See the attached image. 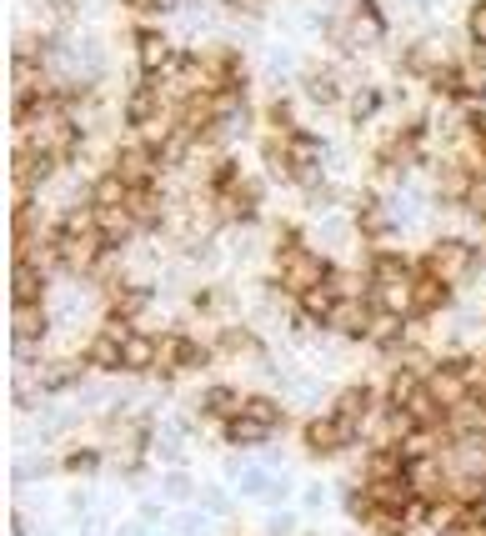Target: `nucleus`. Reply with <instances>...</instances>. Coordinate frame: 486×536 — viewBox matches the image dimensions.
<instances>
[{"instance_id": "1", "label": "nucleus", "mask_w": 486, "mask_h": 536, "mask_svg": "<svg viewBox=\"0 0 486 536\" xmlns=\"http://www.w3.org/2000/svg\"><path fill=\"white\" fill-rule=\"evenodd\" d=\"M431 126H436V121H431L426 111L396 121V126L376 141V151H371V186H376V181H396V176H406V171H416V166H431V156H426Z\"/></svg>"}, {"instance_id": "2", "label": "nucleus", "mask_w": 486, "mask_h": 536, "mask_svg": "<svg viewBox=\"0 0 486 536\" xmlns=\"http://www.w3.org/2000/svg\"><path fill=\"white\" fill-rule=\"evenodd\" d=\"M211 366H216L211 336H196V331H186V326L161 331V366H156V381H181V376H196V371H211Z\"/></svg>"}, {"instance_id": "3", "label": "nucleus", "mask_w": 486, "mask_h": 536, "mask_svg": "<svg viewBox=\"0 0 486 536\" xmlns=\"http://www.w3.org/2000/svg\"><path fill=\"white\" fill-rule=\"evenodd\" d=\"M301 446H306V456H316V461H336V456H346L351 446H366V431L326 406V411H316V416L301 421Z\"/></svg>"}, {"instance_id": "4", "label": "nucleus", "mask_w": 486, "mask_h": 536, "mask_svg": "<svg viewBox=\"0 0 486 536\" xmlns=\"http://www.w3.org/2000/svg\"><path fill=\"white\" fill-rule=\"evenodd\" d=\"M421 261H426L436 276H446L451 286H466V281H476V276H481L486 251H481L476 241H466V236H436V241L421 251Z\"/></svg>"}, {"instance_id": "5", "label": "nucleus", "mask_w": 486, "mask_h": 536, "mask_svg": "<svg viewBox=\"0 0 486 536\" xmlns=\"http://www.w3.org/2000/svg\"><path fill=\"white\" fill-rule=\"evenodd\" d=\"M136 326H121V321H101L86 341H81V351H76V361L86 366V376H126V336H131Z\"/></svg>"}, {"instance_id": "6", "label": "nucleus", "mask_w": 486, "mask_h": 536, "mask_svg": "<svg viewBox=\"0 0 486 536\" xmlns=\"http://www.w3.org/2000/svg\"><path fill=\"white\" fill-rule=\"evenodd\" d=\"M301 101H306L311 111H346L351 86H346L341 66H336V61H311V66L301 71Z\"/></svg>"}, {"instance_id": "7", "label": "nucleus", "mask_w": 486, "mask_h": 536, "mask_svg": "<svg viewBox=\"0 0 486 536\" xmlns=\"http://www.w3.org/2000/svg\"><path fill=\"white\" fill-rule=\"evenodd\" d=\"M171 61H176L171 36H166L156 21H136V26H131V71H141V76L161 81V71H166Z\"/></svg>"}, {"instance_id": "8", "label": "nucleus", "mask_w": 486, "mask_h": 536, "mask_svg": "<svg viewBox=\"0 0 486 536\" xmlns=\"http://www.w3.org/2000/svg\"><path fill=\"white\" fill-rule=\"evenodd\" d=\"M421 271V256L401 251V246H366L361 251V276L371 286H391V281H416Z\"/></svg>"}, {"instance_id": "9", "label": "nucleus", "mask_w": 486, "mask_h": 536, "mask_svg": "<svg viewBox=\"0 0 486 536\" xmlns=\"http://www.w3.org/2000/svg\"><path fill=\"white\" fill-rule=\"evenodd\" d=\"M351 221H356V236H361L366 246H391V236H396V221H391V211H386V196H381L376 186H366V191L351 201Z\"/></svg>"}, {"instance_id": "10", "label": "nucleus", "mask_w": 486, "mask_h": 536, "mask_svg": "<svg viewBox=\"0 0 486 536\" xmlns=\"http://www.w3.org/2000/svg\"><path fill=\"white\" fill-rule=\"evenodd\" d=\"M51 261L46 251L31 256V261H11V306H51Z\"/></svg>"}, {"instance_id": "11", "label": "nucleus", "mask_w": 486, "mask_h": 536, "mask_svg": "<svg viewBox=\"0 0 486 536\" xmlns=\"http://www.w3.org/2000/svg\"><path fill=\"white\" fill-rule=\"evenodd\" d=\"M216 211H221V226L231 231H251V226H261V211H266V186L256 181V176H246L226 201H216Z\"/></svg>"}, {"instance_id": "12", "label": "nucleus", "mask_w": 486, "mask_h": 536, "mask_svg": "<svg viewBox=\"0 0 486 536\" xmlns=\"http://www.w3.org/2000/svg\"><path fill=\"white\" fill-rule=\"evenodd\" d=\"M21 361L31 366V376H26V381H36V391H41V396H66V391H76V386H81V376H86V366H81L76 356H56V361L21 356Z\"/></svg>"}, {"instance_id": "13", "label": "nucleus", "mask_w": 486, "mask_h": 536, "mask_svg": "<svg viewBox=\"0 0 486 536\" xmlns=\"http://www.w3.org/2000/svg\"><path fill=\"white\" fill-rule=\"evenodd\" d=\"M331 411L336 416H346V421H356L361 431L376 421V411H381V381H346L336 396H331Z\"/></svg>"}, {"instance_id": "14", "label": "nucleus", "mask_w": 486, "mask_h": 536, "mask_svg": "<svg viewBox=\"0 0 486 536\" xmlns=\"http://www.w3.org/2000/svg\"><path fill=\"white\" fill-rule=\"evenodd\" d=\"M51 336V306H11V346L16 356H36Z\"/></svg>"}, {"instance_id": "15", "label": "nucleus", "mask_w": 486, "mask_h": 536, "mask_svg": "<svg viewBox=\"0 0 486 536\" xmlns=\"http://www.w3.org/2000/svg\"><path fill=\"white\" fill-rule=\"evenodd\" d=\"M246 396H251V391H241V386H231V381H206L201 396H196V416L211 421V426H226L231 416L246 411Z\"/></svg>"}, {"instance_id": "16", "label": "nucleus", "mask_w": 486, "mask_h": 536, "mask_svg": "<svg viewBox=\"0 0 486 536\" xmlns=\"http://www.w3.org/2000/svg\"><path fill=\"white\" fill-rule=\"evenodd\" d=\"M131 181L121 176V171H111V166H101L96 176H86V191H81V201L91 206V211H126L131 206Z\"/></svg>"}, {"instance_id": "17", "label": "nucleus", "mask_w": 486, "mask_h": 536, "mask_svg": "<svg viewBox=\"0 0 486 536\" xmlns=\"http://www.w3.org/2000/svg\"><path fill=\"white\" fill-rule=\"evenodd\" d=\"M211 346H216V361H266V341L256 336V326H216L211 331Z\"/></svg>"}, {"instance_id": "18", "label": "nucleus", "mask_w": 486, "mask_h": 536, "mask_svg": "<svg viewBox=\"0 0 486 536\" xmlns=\"http://www.w3.org/2000/svg\"><path fill=\"white\" fill-rule=\"evenodd\" d=\"M451 301H456V286H451L446 276H436V271L421 261V271H416V316H411V321H416V326H426V321H431V316H441Z\"/></svg>"}, {"instance_id": "19", "label": "nucleus", "mask_w": 486, "mask_h": 536, "mask_svg": "<svg viewBox=\"0 0 486 536\" xmlns=\"http://www.w3.org/2000/svg\"><path fill=\"white\" fill-rule=\"evenodd\" d=\"M186 311H191L196 321L231 326V316H236V296H231V286H216V281H206V286H196V291H191Z\"/></svg>"}, {"instance_id": "20", "label": "nucleus", "mask_w": 486, "mask_h": 536, "mask_svg": "<svg viewBox=\"0 0 486 536\" xmlns=\"http://www.w3.org/2000/svg\"><path fill=\"white\" fill-rule=\"evenodd\" d=\"M241 181H246V166H241L231 151H226V156H216V161H206V166H201V176H196V186H201L211 201H226Z\"/></svg>"}, {"instance_id": "21", "label": "nucleus", "mask_w": 486, "mask_h": 536, "mask_svg": "<svg viewBox=\"0 0 486 536\" xmlns=\"http://www.w3.org/2000/svg\"><path fill=\"white\" fill-rule=\"evenodd\" d=\"M386 86H376V81H361V86H351V101H346V121H351V131H366V126H376V116L386 111Z\"/></svg>"}, {"instance_id": "22", "label": "nucleus", "mask_w": 486, "mask_h": 536, "mask_svg": "<svg viewBox=\"0 0 486 536\" xmlns=\"http://www.w3.org/2000/svg\"><path fill=\"white\" fill-rule=\"evenodd\" d=\"M156 366H161V331L136 326L126 336V376H156Z\"/></svg>"}, {"instance_id": "23", "label": "nucleus", "mask_w": 486, "mask_h": 536, "mask_svg": "<svg viewBox=\"0 0 486 536\" xmlns=\"http://www.w3.org/2000/svg\"><path fill=\"white\" fill-rule=\"evenodd\" d=\"M441 61H446V56H436L431 41H406L401 56H396V76H401V81H421V86H431V76H436Z\"/></svg>"}, {"instance_id": "24", "label": "nucleus", "mask_w": 486, "mask_h": 536, "mask_svg": "<svg viewBox=\"0 0 486 536\" xmlns=\"http://www.w3.org/2000/svg\"><path fill=\"white\" fill-rule=\"evenodd\" d=\"M96 236H101V251H126L136 236H141V226H136V216H131V206L126 211H96Z\"/></svg>"}, {"instance_id": "25", "label": "nucleus", "mask_w": 486, "mask_h": 536, "mask_svg": "<svg viewBox=\"0 0 486 536\" xmlns=\"http://www.w3.org/2000/svg\"><path fill=\"white\" fill-rule=\"evenodd\" d=\"M276 436V426H266V421H256V416H231L226 426H221V441L226 446H236V451H256V446H266Z\"/></svg>"}, {"instance_id": "26", "label": "nucleus", "mask_w": 486, "mask_h": 536, "mask_svg": "<svg viewBox=\"0 0 486 536\" xmlns=\"http://www.w3.org/2000/svg\"><path fill=\"white\" fill-rule=\"evenodd\" d=\"M56 466H61L66 476H101V471L111 466V451H106L101 441H96V446H71Z\"/></svg>"}, {"instance_id": "27", "label": "nucleus", "mask_w": 486, "mask_h": 536, "mask_svg": "<svg viewBox=\"0 0 486 536\" xmlns=\"http://www.w3.org/2000/svg\"><path fill=\"white\" fill-rule=\"evenodd\" d=\"M301 121H296V96H271L266 106H261V131H276V136H286V131H296Z\"/></svg>"}, {"instance_id": "28", "label": "nucleus", "mask_w": 486, "mask_h": 536, "mask_svg": "<svg viewBox=\"0 0 486 536\" xmlns=\"http://www.w3.org/2000/svg\"><path fill=\"white\" fill-rule=\"evenodd\" d=\"M246 416H256V421H266V426H276V431H286V406H281L276 396H266V391H251V396H246Z\"/></svg>"}, {"instance_id": "29", "label": "nucleus", "mask_w": 486, "mask_h": 536, "mask_svg": "<svg viewBox=\"0 0 486 536\" xmlns=\"http://www.w3.org/2000/svg\"><path fill=\"white\" fill-rule=\"evenodd\" d=\"M466 41L486 46V0H471V6H466Z\"/></svg>"}, {"instance_id": "30", "label": "nucleus", "mask_w": 486, "mask_h": 536, "mask_svg": "<svg viewBox=\"0 0 486 536\" xmlns=\"http://www.w3.org/2000/svg\"><path fill=\"white\" fill-rule=\"evenodd\" d=\"M216 6H221L226 16H236V21H251V16L266 11V0H216Z\"/></svg>"}, {"instance_id": "31", "label": "nucleus", "mask_w": 486, "mask_h": 536, "mask_svg": "<svg viewBox=\"0 0 486 536\" xmlns=\"http://www.w3.org/2000/svg\"><path fill=\"white\" fill-rule=\"evenodd\" d=\"M171 6H176V0H146V6H141L136 16H141V21H156V16H166Z\"/></svg>"}, {"instance_id": "32", "label": "nucleus", "mask_w": 486, "mask_h": 536, "mask_svg": "<svg viewBox=\"0 0 486 536\" xmlns=\"http://www.w3.org/2000/svg\"><path fill=\"white\" fill-rule=\"evenodd\" d=\"M26 531H31V526H26V516H21V511H11V536H26Z\"/></svg>"}]
</instances>
